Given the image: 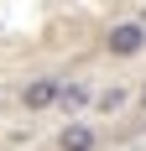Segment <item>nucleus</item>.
<instances>
[{"instance_id":"f03ea898","label":"nucleus","mask_w":146,"mask_h":151,"mask_svg":"<svg viewBox=\"0 0 146 151\" xmlns=\"http://www.w3.org/2000/svg\"><path fill=\"white\" fill-rule=\"evenodd\" d=\"M63 94V78H31V83H21V104L37 115V109H52Z\"/></svg>"},{"instance_id":"20e7f679","label":"nucleus","mask_w":146,"mask_h":151,"mask_svg":"<svg viewBox=\"0 0 146 151\" xmlns=\"http://www.w3.org/2000/svg\"><path fill=\"white\" fill-rule=\"evenodd\" d=\"M89 99H94V94H89L84 83H63V94H58V104H63V109H78V104H89Z\"/></svg>"},{"instance_id":"423d86ee","label":"nucleus","mask_w":146,"mask_h":151,"mask_svg":"<svg viewBox=\"0 0 146 151\" xmlns=\"http://www.w3.org/2000/svg\"><path fill=\"white\" fill-rule=\"evenodd\" d=\"M141 21H146V5H141Z\"/></svg>"},{"instance_id":"f257e3e1","label":"nucleus","mask_w":146,"mask_h":151,"mask_svg":"<svg viewBox=\"0 0 146 151\" xmlns=\"http://www.w3.org/2000/svg\"><path fill=\"white\" fill-rule=\"evenodd\" d=\"M146 47V21H115L104 31V52L110 58H136Z\"/></svg>"},{"instance_id":"39448f33","label":"nucleus","mask_w":146,"mask_h":151,"mask_svg":"<svg viewBox=\"0 0 146 151\" xmlns=\"http://www.w3.org/2000/svg\"><path fill=\"white\" fill-rule=\"evenodd\" d=\"M141 109H146V83H141Z\"/></svg>"},{"instance_id":"7ed1b4c3","label":"nucleus","mask_w":146,"mask_h":151,"mask_svg":"<svg viewBox=\"0 0 146 151\" xmlns=\"http://www.w3.org/2000/svg\"><path fill=\"white\" fill-rule=\"evenodd\" d=\"M94 125H68V130H63V151H94Z\"/></svg>"}]
</instances>
